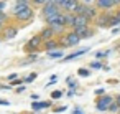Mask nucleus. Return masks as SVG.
Returning <instances> with one entry per match:
<instances>
[{
  "instance_id": "obj_2",
  "label": "nucleus",
  "mask_w": 120,
  "mask_h": 114,
  "mask_svg": "<svg viewBox=\"0 0 120 114\" xmlns=\"http://www.w3.org/2000/svg\"><path fill=\"white\" fill-rule=\"evenodd\" d=\"M81 41V38L74 33V32H69V33H64L63 35V40L58 43L61 48H66V46H76L77 43Z\"/></svg>"
},
{
  "instance_id": "obj_4",
  "label": "nucleus",
  "mask_w": 120,
  "mask_h": 114,
  "mask_svg": "<svg viewBox=\"0 0 120 114\" xmlns=\"http://www.w3.org/2000/svg\"><path fill=\"white\" fill-rule=\"evenodd\" d=\"M41 38H40V35H36V37H33L26 45H25V51H28V53H35V51H38L40 48H41Z\"/></svg>"
},
{
  "instance_id": "obj_27",
  "label": "nucleus",
  "mask_w": 120,
  "mask_h": 114,
  "mask_svg": "<svg viewBox=\"0 0 120 114\" xmlns=\"http://www.w3.org/2000/svg\"><path fill=\"white\" fill-rule=\"evenodd\" d=\"M31 5H38V7H43V5H45V0H35V2H31V4H30V7H31Z\"/></svg>"
},
{
  "instance_id": "obj_26",
  "label": "nucleus",
  "mask_w": 120,
  "mask_h": 114,
  "mask_svg": "<svg viewBox=\"0 0 120 114\" xmlns=\"http://www.w3.org/2000/svg\"><path fill=\"white\" fill-rule=\"evenodd\" d=\"M35 79H36V73H31V76H26V78H25L26 83H31V81H35Z\"/></svg>"
},
{
  "instance_id": "obj_23",
  "label": "nucleus",
  "mask_w": 120,
  "mask_h": 114,
  "mask_svg": "<svg viewBox=\"0 0 120 114\" xmlns=\"http://www.w3.org/2000/svg\"><path fill=\"white\" fill-rule=\"evenodd\" d=\"M90 68H94V69H100V68H102V63H100V61H92V63H90Z\"/></svg>"
},
{
  "instance_id": "obj_5",
  "label": "nucleus",
  "mask_w": 120,
  "mask_h": 114,
  "mask_svg": "<svg viewBox=\"0 0 120 114\" xmlns=\"http://www.w3.org/2000/svg\"><path fill=\"white\" fill-rule=\"evenodd\" d=\"M120 2H117V0H99V2H95V7L100 8V10H104V12H109L112 7H115Z\"/></svg>"
},
{
  "instance_id": "obj_8",
  "label": "nucleus",
  "mask_w": 120,
  "mask_h": 114,
  "mask_svg": "<svg viewBox=\"0 0 120 114\" xmlns=\"http://www.w3.org/2000/svg\"><path fill=\"white\" fill-rule=\"evenodd\" d=\"M72 32L79 37V38H89V37H92V33H94V30L92 28H89V27H82V28H72Z\"/></svg>"
},
{
  "instance_id": "obj_1",
  "label": "nucleus",
  "mask_w": 120,
  "mask_h": 114,
  "mask_svg": "<svg viewBox=\"0 0 120 114\" xmlns=\"http://www.w3.org/2000/svg\"><path fill=\"white\" fill-rule=\"evenodd\" d=\"M59 13H61V10L56 7V2H48V0H45V5L41 8V15H43L45 20H49V18L59 15Z\"/></svg>"
},
{
  "instance_id": "obj_36",
  "label": "nucleus",
  "mask_w": 120,
  "mask_h": 114,
  "mask_svg": "<svg viewBox=\"0 0 120 114\" xmlns=\"http://www.w3.org/2000/svg\"><path fill=\"white\" fill-rule=\"evenodd\" d=\"M118 114H120V109H118Z\"/></svg>"
},
{
  "instance_id": "obj_17",
  "label": "nucleus",
  "mask_w": 120,
  "mask_h": 114,
  "mask_svg": "<svg viewBox=\"0 0 120 114\" xmlns=\"http://www.w3.org/2000/svg\"><path fill=\"white\" fill-rule=\"evenodd\" d=\"M49 106H51L49 101H46V102H33V104H31V107H33L35 111H38V109H46V107H49Z\"/></svg>"
},
{
  "instance_id": "obj_16",
  "label": "nucleus",
  "mask_w": 120,
  "mask_h": 114,
  "mask_svg": "<svg viewBox=\"0 0 120 114\" xmlns=\"http://www.w3.org/2000/svg\"><path fill=\"white\" fill-rule=\"evenodd\" d=\"M110 20H112V15H109V13H105V15H102V17H99V20H97L99 23H97V25H99V27H107Z\"/></svg>"
},
{
  "instance_id": "obj_34",
  "label": "nucleus",
  "mask_w": 120,
  "mask_h": 114,
  "mask_svg": "<svg viewBox=\"0 0 120 114\" xmlns=\"http://www.w3.org/2000/svg\"><path fill=\"white\" fill-rule=\"evenodd\" d=\"M0 104H5V106H8L10 102H8V101H5V99H0Z\"/></svg>"
},
{
  "instance_id": "obj_14",
  "label": "nucleus",
  "mask_w": 120,
  "mask_h": 114,
  "mask_svg": "<svg viewBox=\"0 0 120 114\" xmlns=\"http://www.w3.org/2000/svg\"><path fill=\"white\" fill-rule=\"evenodd\" d=\"M56 48H59V45H58V41H56V40H48V41H45V50H46L48 53L54 51Z\"/></svg>"
},
{
  "instance_id": "obj_24",
  "label": "nucleus",
  "mask_w": 120,
  "mask_h": 114,
  "mask_svg": "<svg viewBox=\"0 0 120 114\" xmlns=\"http://www.w3.org/2000/svg\"><path fill=\"white\" fill-rule=\"evenodd\" d=\"M66 81H68V84H69V86L72 88V91H74V88H77V83H76V81H74L72 78H68Z\"/></svg>"
},
{
  "instance_id": "obj_37",
  "label": "nucleus",
  "mask_w": 120,
  "mask_h": 114,
  "mask_svg": "<svg viewBox=\"0 0 120 114\" xmlns=\"http://www.w3.org/2000/svg\"><path fill=\"white\" fill-rule=\"evenodd\" d=\"M0 15H2V13H0Z\"/></svg>"
},
{
  "instance_id": "obj_35",
  "label": "nucleus",
  "mask_w": 120,
  "mask_h": 114,
  "mask_svg": "<svg viewBox=\"0 0 120 114\" xmlns=\"http://www.w3.org/2000/svg\"><path fill=\"white\" fill-rule=\"evenodd\" d=\"M115 17H117V18H120V12H118V13H117V15H115Z\"/></svg>"
},
{
  "instance_id": "obj_28",
  "label": "nucleus",
  "mask_w": 120,
  "mask_h": 114,
  "mask_svg": "<svg viewBox=\"0 0 120 114\" xmlns=\"http://www.w3.org/2000/svg\"><path fill=\"white\" fill-rule=\"evenodd\" d=\"M5 8H7V2H2V0H0V13H4Z\"/></svg>"
},
{
  "instance_id": "obj_30",
  "label": "nucleus",
  "mask_w": 120,
  "mask_h": 114,
  "mask_svg": "<svg viewBox=\"0 0 120 114\" xmlns=\"http://www.w3.org/2000/svg\"><path fill=\"white\" fill-rule=\"evenodd\" d=\"M74 114H84V111L79 109V107H76V109H74Z\"/></svg>"
},
{
  "instance_id": "obj_29",
  "label": "nucleus",
  "mask_w": 120,
  "mask_h": 114,
  "mask_svg": "<svg viewBox=\"0 0 120 114\" xmlns=\"http://www.w3.org/2000/svg\"><path fill=\"white\" fill-rule=\"evenodd\" d=\"M79 74L84 76V78H87V76H89V69H82V68H81V69H79Z\"/></svg>"
},
{
  "instance_id": "obj_32",
  "label": "nucleus",
  "mask_w": 120,
  "mask_h": 114,
  "mask_svg": "<svg viewBox=\"0 0 120 114\" xmlns=\"http://www.w3.org/2000/svg\"><path fill=\"white\" fill-rule=\"evenodd\" d=\"M95 94H99V96H104V89H97V91H95Z\"/></svg>"
},
{
  "instance_id": "obj_20",
  "label": "nucleus",
  "mask_w": 120,
  "mask_h": 114,
  "mask_svg": "<svg viewBox=\"0 0 120 114\" xmlns=\"http://www.w3.org/2000/svg\"><path fill=\"white\" fill-rule=\"evenodd\" d=\"M5 22H7V15H5V13H2V15H0V33H2V30H4Z\"/></svg>"
},
{
  "instance_id": "obj_19",
  "label": "nucleus",
  "mask_w": 120,
  "mask_h": 114,
  "mask_svg": "<svg viewBox=\"0 0 120 114\" xmlns=\"http://www.w3.org/2000/svg\"><path fill=\"white\" fill-rule=\"evenodd\" d=\"M118 23H120V18H117V17H112V20L109 22V25H107V27H109V28H112V27H117Z\"/></svg>"
},
{
  "instance_id": "obj_22",
  "label": "nucleus",
  "mask_w": 120,
  "mask_h": 114,
  "mask_svg": "<svg viewBox=\"0 0 120 114\" xmlns=\"http://www.w3.org/2000/svg\"><path fill=\"white\" fill-rule=\"evenodd\" d=\"M118 109H120V107H118L115 102H112V104L109 106V109H107V111H110V112H118Z\"/></svg>"
},
{
  "instance_id": "obj_15",
  "label": "nucleus",
  "mask_w": 120,
  "mask_h": 114,
  "mask_svg": "<svg viewBox=\"0 0 120 114\" xmlns=\"http://www.w3.org/2000/svg\"><path fill=\"white\" fill-rule=\"evenodd\" d=\"M87 51H89V48H82V50H79V51H76V53H71L69 56H64L63 60H64V61H71V60H74V58H77V56H81V55L87 53Z\"/></svg>"
},
{
  "instance_id": "obj_7",
  "label": "nucleus",
  "mask_w": 120,
  "mask_h": 114,
  "mask_svg": "<svg viewBox=\"0 0 120 114\" xmlns=\"http://www.w3.org/2000/svg\"><path fill=\"white\" fill-rule=\"evenodd\" d=\"M28 7H30V2H26V0H17V2H15V7H13V10H12L13 17H15V15H18L20 12L26 10Z\"/></svg>"
},
{
  "instance_id": "obj_33",
  "label": "nucleus",
  "mask_w": 120,
  "mask_h": 114,
  "mask_svg": "<svg viewBox=\"0 0 120 114\" xmlns=\"http://www.w3.org/2000/svg\"><path fill=\"white\" fill-rule=\"evenodd\" d=\"M63 111H66V107H64V106H61V107H58V109H56V112H63Z\"/></svg>"
},
{
  "instance_id": "obj_31",
  "label": "nucleus",
  "mask_w": 120,
  "mask_h": 114,
  "mask_svg": "<svg viewBox=\"0 0 120 114\" xmlns=\"http://www.w3.org/2000/svg\"><path fill=\"white\" fill-rule=\"evenodd\" d=\"M15 78H17V74H15V73H12V74H8V79H12V81H13Z\"/></svg>"
},
{
  "instance_id": "obj_9",
  "label": "nucleus",
  "mask_w": 120,
  "mask_h": 114,
  "mask_svg": "<svg viewBox=\"0 0 120 114\" xmlns=\"http://www.w3.org/2000/svg\"><path fill=\"white\" fill-rule=\"evenodd\" d=\"M2 32H4V40H10L18 33V28H17V25H8V27H4Z\"/></svg>"
},
{
  "instance_id": "obj_11",
  "label": "nucleus",
  "mask_w": 120,
  "mask_h": 114,
  "mask_svg": "<svg viewBox=\"0 0 120 114\" xmlns=\"http://www.w3.org/2000/svg\"><path fill=\"white\" fill-rule=\"evenodd\" d=\"M54 32L49 28V27H46V28H43L41 30V33H40V38H41V41L45 43V41H48V40H54Z\"/></svg>"
},
{
  "instance_id": "obj_18",
  "label": "nucleus",
  "mask_w": 120,
  "mask_h": 114,
  "mask_svg": "<svg viewBox=\"0 0 120 114\" xmlns=\"http://www.w3.org/2000/svg\"><path fill=\"white\" fill-rule=\"evenodd\" d=\"M64 23H66V27H72L74 25V15L72 13H64Z\"/></svg>"
},
{
  "instance_id": "obj_12",
  "label": "nucleus",
  "mask_w": 120,
  "mask_h": 114,
  "mask_svg": "<svg viewBox=\"0 0 120 114\" xmlns=\"http://www.w3.org/2000/svg\"><path fill=\"white\" fill-rule=\"evenodd\" d=\"M87 7H89V5H84V4L77 2V4H76V7H74V10H72V15H82V17H84V13H86Z\"/></svg>"
},
{
  "instance_id": "obj_25",
  "label": "nucleus",
  "mask_w": 120,
  "mask_h": 114,
  "mask_svg": "<svg viewBox=\"0 0 120 114\" xmlns=\"http://www.w3.org/2000/svg\"><path fill=\"white\" fill-rule=\"evenodd\" d=\"M61 96H63L61 91H53V93H51V99H59Z\"/></svg>"
},
{
  "instance_id": "obj_6",
  "label": "nucleus",
  "mask_w": 120,
  "mask_h": 114,
  "mask_svg": "<svg viewBox=\"0 0 120 114\" xmlns=\"http://www.w3.org/2000/svg\"><path fill=\"white\" fill-rule=\"evenodd\" d=\"M15 18H17L18 22H30V20L33 18V8L28 7L26 10H23V12H20L18 15H15Z\"/></svg>"
},
{
  "instance_id": "obj_21",
  "label": "nucleus",
  "mask_w": 120,
  "mask_h": 114,
  "mask_svg": "<svg viewBox=\"0 0 120 114\" xmlns=\"http://www.w3.org/2000/svg\"><path fill=\"white\" fill-rule=\"evenodd\" d=\"M49 56H51V58H63V51H61V50H58V51H51Z\"/></svg>"
},
{
  "instance_id": "obj_10",
  "label": "nucleus",
  "mask_w": 120,
  "mask_h": 114,
  "mask_svg": "<svg viewBox=\"0 0 120 114\" xmlns=\"http://www.w3.org/2000/svg\"><path fill=\"white\" fill-rule=\"evenodd\" d=\"M82 27H89V20L82 15H74V25L72 28H82Z\"/></svg>"
},
{
  "instance_id": "obj_3",
  "label": "nucleus",
  "mask_w": 120,
  "mask_h": 114,
  "mask_svg": "<svg viewBox=\"0 0 120 114\" xmlns=\"http://www.w3.org/2000/svg\"><path fill=\"white\" fill-rule=\"evenodd\" d=\"M112 102H113V96H110V94H104V96H100V98L97 99L95 107H97L99 111H107L109 106H110Z\"/></svg>"
},
{
  "instance_id": "obj_13",
  "label": "nucleus",
  "mask_w": 120,
  "mask_h": 114,
  "mask_svg": "<svg viewBox=\"0 0 120 114\" xmlns=\"http://www.w3.org/2000/svg\"><path fill=\"white\" fill-rule=\"evenodd\" d=\"M84 17L90 22V20H94L95 17H97V8L95 7H92V5H89L87 7V10H86V13H84Z\"/></svg>"
}]
</instances>
